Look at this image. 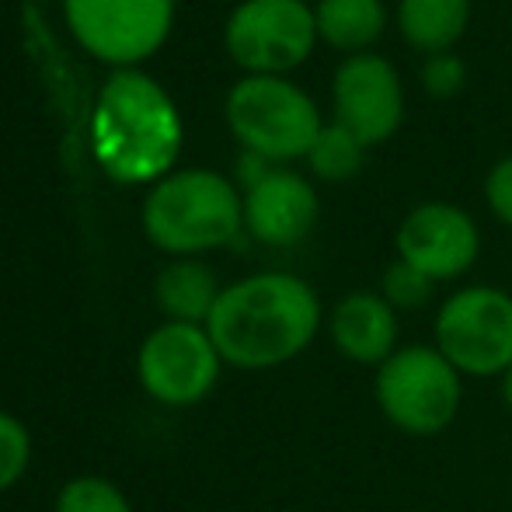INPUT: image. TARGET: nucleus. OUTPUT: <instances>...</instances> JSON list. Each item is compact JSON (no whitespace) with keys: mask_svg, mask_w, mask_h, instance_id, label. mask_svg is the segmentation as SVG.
Returning a JSON list of instances; mask_svg holds the SVG:
<instances>
[{"mask_svg":"<svg viewBox=\"0 0 512 512\" xmlns=\"http://www.w3.org/2000/svg\"><path fill=\"white\" fill-rule=\"evenodd\" d=\"M471 0H398L401 39L425 56L450 53V46L467 32Z\"/></svg>","mask_w":512,"mask_h":512,"instance_id":"16","label":"nucleus"},{"mask_svg":"<svg viewBox=\"0 0 512 512\" xmlns=\"http://www.w3.org/2000/svg\"><path fill=\"white\" fill-rule=\"evenodd\" d=\"M220 293L216 269L203 258H171L154 279V304L164 321L206 324Z\"/></svg>","mask_w":512,"mask_h":512,"instance_id":"14","label":"nucleus"},{"mask_svg":"<svg viewBox=\"0 0 512 512\" xmlns=\"http://www.w3.org/2000/svg\"><path fill=\"white\" fill-rule=\"evenodd\" d=\"M377 293L398 310V314H411V310H422L429 304L432 293H436V283H432L429 276H422L415 265L394 258V262L384 269V276H380Z\"/></svg>","mask_w":512,"mask_h":512,"instance_id":"19","label":"nucleus"},{"mask_svg":"<svg viewBox=\"0 0 512 512\" xmlns=\"http://www.w3.org/2000/svg\"><path fill=\"white\" fill-rule=\"evenodd\" d=\"M317 39L345 56L370 53L387 28L384 0H317Z\"/></svg>","mask_w":512,"mask_h":512,"instance_id":"15","label":"nucleus"},{"mask_svg":"<svg viewBox=\"0 0 512 512\" xmlns=\"http://www.w3.org/2000/svg\"><path fill=\"white\" fill-rule=\"evenodd\" d=\"M499 398H502V405H506V411H512V366L499 377Z\"/></svg>","mask_w":512,"mask_h":512,"instance_id":"24","label":"nucleus"},{"mask_svg":"<svg viewBox=\"0 0 512 512\" xmlns=\"http://www.w3.org/2000/svg\"><path fill=\"white\" fill-rule=\"evenodd\" d=\"M227 126L241 150L279 164L307 157L324 122L314 98L293 81L248 74L227 95Z\"/></svg>","mask_w":512,"mask_h":512,"instance_id":"5","label":"nucleus"},{"mask_svg":"<svg viewBox=\"0 0 512 512\" xmlns=\"http://www.w3.org/2000/svg\"><path fill=\"white\" fill-rule=\"evenodd\" d=\"M328 342L345 363L377 370L401 349V314L373 290H352L324 314Z\"/></svg>","mask_w":512,"mask_h":512,"instance_id":"13","label":"nucleus"},{"mask_svg":"<svg viewBox=\"0 0 512 512\" xmlns=\"http://www.w3.org/2000/svg\"><path fill=\"white\" fill-rule=\"evenodd\" d=\"M53 512H133V502L102 474H77L60 488Z\"/></svg>","mask_w":512,"mask_h":512,"instance_id":"18","label":"nucleus"},{"mask_svg":"<svg viewBox=\"0 0 512 512\" xmlns=\"http://www.w3.org/2000/svg\"><path fill=\"white\" fill-rule=\"evenodd\" d=\"M32 464V436L28 425L11 411H0V495L11 492Z\"/></svg>","mask_w":512,"mask_h":512,"instance_id":"20","label":"nucleus"},{"mask_svg":"<svg viewBox=\"0 0 512 512\" xmlns=\"http://www.w3.org/2000/svg\"><path fill=\"white\" fill-rule=\"evenodd\" d=\"M485 203L499 223L512 230V154L492 164L485 178Z\"/></svg>","mask_w":512,"mask_h":512,"instance_id":"22","label":"nucleus"},{"mask_svg":"<svg viewBox=\"0 0 512 512\" xmlns=\"http://www.w3.org/2000/svg\"><path fill=\"white\" fill-rule=\"evenodd\" d=\"M373 401L394 432L432 439L457 422L464 377L432 342H411L373 370Z\"/></svg>","mask_w":512,"mask_h":512,"instance_id":"4","label":"nucleus"},{"mask_svg":"<svg viewBox=\"0 0 512 512\" xmlns=\"http://www.w3.org/2000/svg\"><path fill=\"white\" fill-rule=\"evenodd\" d=\"M363 157H366V147L349 133L342 129L338 122H328V126L317 133L314 147L307 154V164L321 182H349L363 171Z\"/></svg>","mask_w":512,"mask_h":512,"instance_id":"17","label":"nucleus"},{"mask_svg":"<svg viewBox=\"0 0 512 512\" xmlns=\"http://www.w3.org/2000/svg\"><path fill=\"white\" fill-rule=\"evenodd\" d=\"M331 112L363 147L391 140L405 122V88L394 63L377 53L345 56L331 77Z\"/></svg>","mask_w":512,"mask_h":512,"instance_id":"10","label":"nucleus"},{"mask_svg":"<svg viewBox=\"0 0 512 512\" xmlns=\"http://www.w3.org/2000/svg\"><path fill=\"white\" fill-rule=\"evenodd\" d=\"M324 328L317 290L293 272H251L223 286L206 331L223 363L265 373L293 363Z\"/></svg>","mask_w":512,"mask_h":512,"instance_id":"1","label":"nucleus"},{"mask_svg":"<svg viewBox=\"0 0 512 512\" xmlns=\"http://www.w3.org/2000/svg\"><path fill=\"white\" fill-rule=\"evenodd\" d=\"M223 42L241 70L283 77L314 53V7L307 0H241L230 11Z\"/></svg>","mask_w":512,"mask_h":512,"instance_id":"8","label":"nucleus"},{"mask_svg":"<svg viewBox=\"0 0 512 512\" xmlns=\"http://www.w3.org/2000/svg\"><path fill=\"white\" fill-rule=\"evenodd\" d=\"M95 161L112 182L157 185L182 150V115L171 95L136 67L115 70L91 115Z\"/></svg>","mask_w":512,"mask_h":512,"instance_id":"2","label":"nucleus"},{"mask_svg":"<svg viewBox=\"0 0 512 512\" xmlns=\"http://www.w3.org/2000/svg\"><path fill=\"white\" fill-rule=\"evenodd\" d=\"M272 171V164L265 157L251 154V150H241V161H237V189L248 192L251 185H258L265 175Z\"/></svg>","mask_w":512,"mask_h":512,"instance_id":"23","label":"nucleus"},{"mask_svg":"<svg viewBox=\"0 0 512 512\" xmlns=\"http://www.w3.org/2000/svg\"><path fill=\"white\" fill-rule=\"evenodd\" d=\"M74 39L112 67L154 56L175 21V0H63Z\"/></svg>","mask_w":512,"mask_h":512,"instance_id":"9","label":"nucleus"},{"mask_svg":"<svg viewBox=\"0 0 512 512\" xmlns=\"http://www.w3.org/2000/svg\"><path fill=\"white\" fill-rule=\"evenodd\" d=\"M398 258L415 265L432 283L467 276L481 255V230L467 209L453 203H422L408 209L394 234Z\"/></svg>","mask_w":512,"mask_h":512,"instance_id":"11","label":"nucleus"},{"mask_svg":"<svg viewBox=\"0 0 512 512\" xmlns=\"http://www.w3.org/2000/svg\"><path fill=\"white\" fill-rule=\"evenodd\" d=\"M223 366L206 324L161 321L136 352L140 387L164 408L203 405L220 384Z\"/></svg>","mask_w":512,"mask_h":512,"instance_id":"7","label":"nucleus"},{"mask_svg":"<svg viewBox=\"0 0 512 512\" xmlns=\"http://www.w3.org/2000/svg\"><path fill=\"white\" fill-rule=\"evenodd\" d=\"M422 88L429 91L432 98H453L467 81V70L464 60L453 53H436V56H425V67H422Z\"/></svg>","mask_w":512,"mask_h":512,"instance_id":"21","label":"nucleus"},{"mask_svg":"<svg viewBox=\"0 0 512 512\" xmlns=\"http://www.w3.org/2000/svg\"><path fill=\"white\" fill-rule=\"evenodd\" d=\"M244 230V192L209 168L161 178L143 199V234L171 258L227 248Z\"/></svg>","mask_w":512,"mask_h":512,"instance_id":"3","label":"nucleus"},{"mask_svg":"<svg viewBox=\"0 0 512 512\" xmlns=\"http://www.w3.org/2000/svg\"><path fill=\"white\" fill-rule=\"evenodd\" d=\"M321 203L314 185L290 168H272L258 185L244 192V230L258 244L293 248L314 230Z\"/></svg>","mask_w":512,"mask_h":512,"instance_id":"12","label":"nucleus"},{"mask_svg":"<svg viewBox=\"0 0 512 512\" xmlns=\"http://www.w3.org/2000/svg\"><path fill=\"white\" fill-rule=\"evenodd\" d=\"M432 345L464 380H499L512 366V297L499 286H460L432 317Z\"/></svg>","mask_w":512,"mask_h":512,"instance_id":"6","label":"nucleus"}]
</instances>
